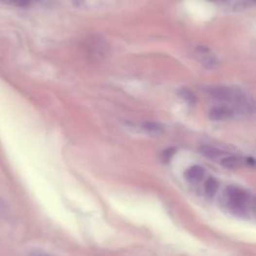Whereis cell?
Returning <instances> with one entry per match:
<instances>
[{"instance_id": "obj_6", "label": "cell", "mask_w": 256, "mask_h": 256, "mask_svg": "<svg viewBox=\"0 0 256 256\" xmlns=\"http://www.w3.org/2000/svg\"><path fill=\"white\" fill-rule=\"evenodd\" d=\"M221 164H222L223 167L227 169H235L237 167H239L241 164L240 159L236 157V156H227L222 159L221 161Z\"/></svg>"}, {"instance_id": "obj_13", "label": "cell", "mask_w": 256, "mask_h": 256, "mask_svg": "<svg viewBox=\"0 0 256 256\" xmlns=\"http://www.w3.org/2000/svg\"><path fill=\"white\" fill-rule=\"evenodd\" d=\"M217 1H220V2H225V1H227V0H217Z\"/></svg>"}, {"instance_id": "obj_14", "label": "cell", "mask_w": 256, "mask_h": 256, "mask_svg": "<svg viewBox=\"0 0 256 256\" xmlns=\"http://www.w3.org/2000/svg\"><path fill=\"white\" fill-rule=\"evenodd\" d=\"M251 1H252V2H256V0H251Z\"/></svg>"}, {"instance_id": "obj_11", "label": "cell", "mask_w": 256, "mask_h": 256, "mask_svg": "<svg viewBox=\"0 0 256 256\" xmlns=\"http://www.w3.org/2000/svg\"><path fill=\"white\" fill-rule=\"evenodd\" d=\"M174 152H175V149L174 148H169V149L165 150L163 152V158L165 160H169L170 158H171V156L174 154Z\"/></svg>"}, {"instance_id": "obj_1", "label": "cell", "mask_w": 256, "mask_h": 256, "mask_svg": "<svg viewBox=\"0 0 256 256\" xmlns=\"http://www.w3.org/2000/svg\"><path fill=\"white\" fill-rule=\"evenodd\" d=\"M227 200L230 205L235 209H244L248 200V195L236 187H228L226 191Z\"/></svg>"}, {"instance_id": "obj_8", "label": "cell", "mask_w": 256, "mask_h": 256, "mask_svg": "<svg viewBox=\"0 0 256 256\" xmlns=\"http://www.w3.org/2000/svg\"><path fill=\"white\" fill-rule=\"evenodd\" d=\"M217 188H218L217 181L214 178H212V177L208 178L206 183H205V192H206V194L208 196H210V197L213 196L215 194Z\"/></svg>"}, {"instance_id": "obj_5", "label": "cell", "mask_w": 256, "mask_h": 256, "mask_svg": "<svg viewBox=\"0 0 256 256\" xmlns=\"http://www.w3.org/2000/svg\"><path fill=\"white\" fill-rule=\"evenodd\" d=\"M201 154H203L205 157H208L210 159H217L221 155H223V152L219 150L218 148L212 147V146H201L199 149Z\"/></svg>"}, {"instance_id": "obj_3", "label": "cell", "mask_w": 256, "mask_h": 256, "mask_svg": "<svg viewBox=\"0 0 256 256\" xmlns=\"http://www.w3.org/2000/svg\"><path fill=\"white\" fill-rule=\"evenodd\" d=\"M204 169L201 166L198 165H194L189 167L188 169L186 170L185 173H184V177L185 179L188 181L191 184H197L198 182H200L204 176Z\"/></svg>"}, {"instance_id": "obj_9", "label": "cell", "mask_w": 256, "mask_h": 256, "mask_svg": "<svg viewBox=\"0 0 256 256\" xmlns=\"http://www.w3.org/2000/svg\"><path fill=\"white\" fill-rule=\"evenodd\" d=\"M179 94H180V96H181L185 101H187V102H188V103H190V104H193V103H195V102H196V96H195L190 90H188V89L184 88V89L180 90Z\"/></svg>"}, {"instance_id": "obj_4", "label": "cell", "mask_w": 256, "mask_h": 256, "mask_svg": "<svg viewBox=\"0 0 256 256\" xmlns=\"http://www.w3.org/2000/svg\"><path fill=\"white\" fill-rule=\"evenodd\" d=\"M232 115L233 111L226 106L214 107L209 112V118L212 120H226V119L231 118Z\"/></svg>"}, {"instance_id": "obj_7", "label": "cell", "mask_w": 256, "mask_h": 256, "mask_svg": "<svg viewBox=\"0 0 256 256\" xmlns=\"http://www.w3.org/2000/svg\"><path fill=\"white\" fill-rule=\"evenodd\" d=\"M142 127L146 132L153 133V134H158L163 131V126L160 123H156V122L144 123Z\"/></svg>"}, {"instance_id": "obj_12", "label": "cell", "mask_w": 256, "mask_h": 256, "mask_svg": "<svg viewBox=\"0 0 256 256\" xmlns=\"http://www.w3.org/2000/svg\"><path fill=\"white\" fill-rule=\"evenodd\" d=\"M30 256H51V255H48V254H44V253H35V254H32Z\"/></svg>"}, {"instance_id": "obj_2", "label": "cell", "mask_w": 256, "mask_h": 256, "mask_svg": "<svg viewBox=\"0 0 256 256\" xmlns=\"http://www.w3.org/2000/svg\"><path fill=\"white\" fill-rule=\"evenodd\" d=\"M208 93L217 100L220 101H237L238 103L243 102L241 98H239L233 90L224 87V86H213L208 88Z\"/></svg>"}, {"instance_id": "obj_10", "label": "cell", "mask_w": 256, "mask_h": 256, "mask_svg": "<svg viewBox=\"0 0 256 256\" xmlns=\"http://www.w3.org/2000/svg\"><path fill=\"white\" fill-rule=\"evenodd\" d=\"M10 2L19 7H26L29 5V0H10Z\"/></svg>"}]
</instances>
